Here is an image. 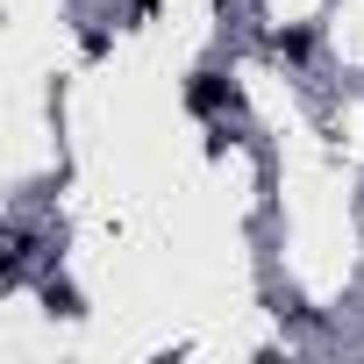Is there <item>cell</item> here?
I'll use <instances>...</instances> for the list:
<instances>
[{
    "mask_svg": "<svg viewBox=\"0 0 364 364\" xmlns=\"http://www.w3.org/2000/svg\"><path fill=\"white\" fill-rule=\"evenodd\" d=\"M186 107H193L200 122H215V114H229V107H236V93H229V79H222V72H193V79H186Z\"/></svg>",
    "mask_w": 364,
    "mask_h": 364,
    "instance_id": "obj_1",
    "label": "cell"
},
{
    "mask_svg": "<svg viewBox=\"0 0 364 364\" xmlns=\"http://www.w3.org/2000/svg\"><path fill=\"white\" fill-rule=\"evenodd\" d=\"M43 307H50V314H65V321H79V314H86V307H79V286H65V279H50V286H43Z\"/></svg>",
    "mask_w": 364,
    "mask_h": 364,
    "instance_id": "obj_2",
    "label": "cell"
},
{
    "mask_svg": "<svg viewBox=\"0 0 364 364\" xmlns=\"http://www.w3.org/2000/svg\"><path fill=\"white\" fill-rule=\"evenodd\" d=\"M272 50H279L286 65H307V50H314V36H307V29H279V36H272Z\"/></svg>",
    "mask_w": 364,
    "mask_h": 364,
    "instance_id": "obj_3",
    "label": "cell"
}]
</instances>
